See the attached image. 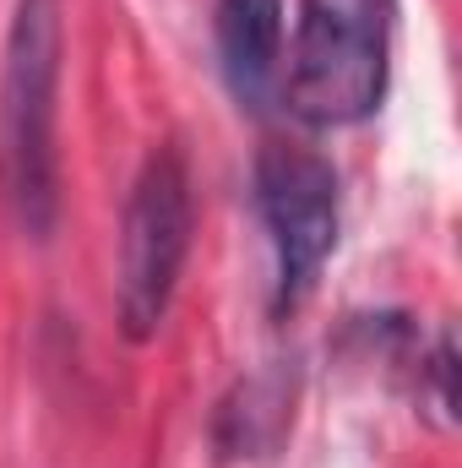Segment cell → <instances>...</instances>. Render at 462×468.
<instances>
[{"mask_svg": "<svg viewBox=\"0 0 462 468\" xmlns=\"http://www.w3.org/2000/svg\"><path fill=\"white\" fill-rule=\"evenodd\" d=\"M55 93H60V0H16L0 66V120H5L11 202L33 239H49L60 213Z\"/></svg>", "mask_w": 462, "mask_h": 468, "instance_id": "cell-1", "label": "cell"}, {"mask_svg": "<svg viewBox=\"0 0 462 468\" xmlns=\"http://www.w3.org/2000/svg\"><path fill=\"white\" fill-rule=\"evenodd\" d=\"M392 0H299L283 99L305 125H353L386 93Z\"/></svg>", "mask_w": 462, "mask_h": 468, "instance_id": "cell-2", "label": "cell"}, {"mask_svg": "<svg viewBox=\"0 0 462 468\" xmlns=\"http://www.w3.org/2000/svg\"><path fill=\"white\" fill-rule=\"evenodd\" d=\"M191 250V175L180 147H152L131 180L125 218H120V327L131 344H147L180 289V267Z\"/></svg>", "mask_w": 462, "mask_h": 468, "instance_id": "cell-3", "label": "cell"}, {"mask_svg": "<svg viewBox=\"0 0 462 468\" xmlns=\"http://www.w3.org/2000/svg\"><path fill=\"white\" fill-rule=\"evenodd\" d=\"M256 207L272 239L278 311H289L316 289L327 256L338 250V175L316 147L267 142L256 158Z\"/></svg>", "mask_w": 462, "mask_h": 468, "instance_id": "cell-4", "label": "cell"}, {"mask_svg": "<svg viewBox=\"0 0 462 468\" xmlns=\"http://www.w3.org/2000/svg\"><path fill=\"white\" fill-rule=\"evenodd\" d=\"M213 38L229 93L245 110H261L283 82V0H218Z\"/></svg>", "mask_w": 462, "mask_h": 468, "instance_id": "cell-5", "label": "cell"}]
</instances>
